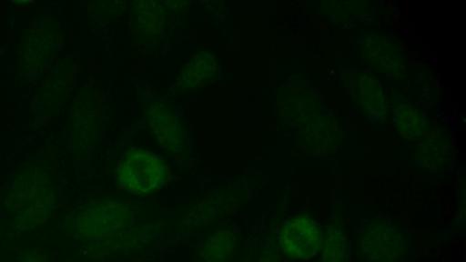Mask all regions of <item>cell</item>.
<instances>
[{
    "instance_id": "cell-1",
    "label": "cell",
    "mask_w": 466,
    "mask_h": 262,
    "mask_svg": "<svg viewBox=\"0 0 466 262\" xmlns=\"http://www.w3.org/2000/svg\"><path fill=\"white\" fill-rule=\"evenodd\" d=\"M56 207V195L47 172L41 166L20 173L5 197L10 216V235L18 239L43 227Z\"/></svg>"
},
{
    "instance_id": "cell-2",
    "label": "cell",
    "mask_w": 466,
    "mask_h": 262,
    "mask_svg": "<svg viewBox=\"0 0 466 262\" xmlns=\"http://www.w3.org/2000/svg\"><path fill=\"white\" fill-rule=\"evenodd\" d=\"M138 211L130 203L97 198L70 211L61 222L63 235L81 244L93 242L136 224Z\"/></svg>"
},
{
    "instance_id": "cell-3",
    "label": "cell",
    "mask_w": 466,
    "mask_h": 262,
    "mask_svg": "<svg viewBox=\"0 0 466 262\" xmlns=\"http://www.w3.org/2000/svg\"><path fill=\"white\" fill-rule=\"evenodd\" d=\"M167 170L157 156L140 148L128 150L120 159L116 176L120 184L136 195H149L165 183Z\"/></svg>"
},
{
    "instance_id": "cell-4",
    "label": "cell",
    "mask_w": 466,
    "mask_h": 262,
    "mask_svg": "<svg viewBox=\"0 0 466 262\" xmlns=\"http://www.w3.org/2000/svg\"><path fill=\"white\" fill-rule=\"evenodd\" d=\"M161 229L162 225L158 222L135 224L101 239L79 245L78 255L85 260L96 262L142 249L155 240Z\"/></svg>"
},
{
    "instance_id": "cell-5",
    "label": "cell",
    "mask_w": 466,
    "mask_h": 262,
    "mask_svg": "<svg viewBox=\"0 0 466 262\" xmlns=\"http://www.w3.org/2000/svg\"><path fill=\"white\" fill-rule=\"evenodd\" d=\"M280 252L294 260H308L319 254L322 232L314 219L299 215L289 218L277 230Z\"/></svg>"
},
{
    "instance_id": "cell-6",
    "label": "cell",
    "mask_w": 466,
    "mask_h": 262,
    "mask_svg": "<svg viewBox=\"0 0 466 262\" xmlns=\"http://www.w3.org/2000/svg\"><path fill=\"white\" fill-rule=\"evenodd\" d=\"M360 247L370 262H397L404 253L400 231L384 222L369 226L360 237Z\"/></svg>"
},
{
    "instance_id": "cell-7",
    "label": "cell",
    "mask_w": 466,
    "mask_h": 262,
    "mask_svg": "<svg viewBox=\"0 0 466 262\" xmlns=\"http://www.w3.org/2000/svg\"><path fill=\"white\" fill-rule=\"evenodd\" d=\"M148 125L156 140L170 151L183 146V133L177 118L164 106L153 105L148 111Z\"/></svg>"
},
{
    "instance_id": "cell-8",
    "label": "cell",
    "mask_w": 466,
    "mask_h": 262,
    "mask_svg": "<svg viewBox=\"0 0 466 262\" xmlns=\"http://www.w3.org/2000/svg\"><path fill=\"white\" fill-rule=\"evenodd\" d=\"M236 246L235 233L228 228H219L205 239L198 250V257L202 262H228Z\"/></svg>"
},
{
    "instance_id": "cell-9",
    "label": "cell",
    "mask_w": 466,
    "mask_h": 262,
    "mask_svg": "<svg viewBox=\"0 0 466 262\" xmlns=\"http://www.w3.org/2000/svg\"><path fill=\"white\" fill-rule=\"evenodd\" d=\"M319 262H346L347 240L342 227L337 223L329 224L322 233Z\"/></svg>"
},
{
    "instance_id": "cell-10",
    "label": "cell",
    "mask_w": 466,
    "mask_h": 262,
    "mask_svg": "<svg viewBox=\"0 0 466 262\" xmlns=\"http://www.w3.org/2000/svg\"><path fill=\"white\" fill-rule=\"evenodd\" d=\"M214 69V59L208 54L201 53L185 67L179 76V84L184 87L194 86L203 79L209 77Z\"/></svg>"
},
{
    "instance_id": "cell-11",
    "label": "cell",
    "mask_w": 466,
    "mask_h": 262,
    "mask_svg": "<svg viewBox=\"0 0 466 262\" xmlns=\"http://www.w3.org/2000/svg\"><path fill=\"white\" fill-rule=\"evenodd\" d=\"M360 94L365 107L374 116L384 112V98L377 83L368 76L360 78Z\"/></svg>"
},
{
    "instance_id": "cell-12",
    "label": "cell",
    "mask_w": 466,
    "mask_h": 262,
    "mask_svg": "<svg viewBox=\"0 0 466 262\" xmlns=\"http://www.w3.org/2000/svg\"><path fill=\"white\" fill-rule=\"evenodd\" d=\"M396 122L400 130L407 136H417L423 127L421 117L409 106H400L397 109Z\"/></svg>"
},
{
    "instance_id": "cell-13",
    "label": "cell",
    "mask_w": 466,
    "mask_h": 262,
    "mask_svg": "<svg viewBox=\"0 0 466 262\" xmlns=\"http://www.w3.org/2000/svg\"><path fill=\"white\" fill-rule=\"evenodd\" d=\"M280 248L277 230L272 231L260 253L258 262H279Z\"/></svg>"
},
{
    "instance_id": "cell-14",
    "label": "cell",
    "mask_w": 466,
    "mask_h": 262,
    "mask_svg": "<svg viewBox=\"0 0 466 262\" xmlns=\"http://www.w3.org/2000/svg\"><path fill=\"white\" fill-rule=\"evenodd\" d=\"M47 255L36 248H25L17 253L15 262H48Z\"/></svg>"
},
{
    "instance_id": "cell-15",
    "label": "cell",
    "mask_w": 466,
    "mask_h": 262,
    "mask_svg": "<svg viewBox=\"0 0 466 262\" xmlns=\"http://www.w3.org/2000/svg\"><path fill=\"white\" fill-rule=\"evenodd\" d=\"M3 229H4L3 223H2V220L0 219V237H1L2 233H3Z\"/></svg>"
}]
</instances>
